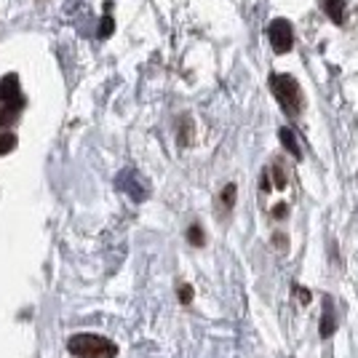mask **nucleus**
<instances>
[{
	"instance_id": "1",
	"label": "nucleus",
	"mask_w": 358,
	"mask_h": 358,
	"mask_svg": "<svg viewBox=\"0 0 358 358\" xmlns=\"http://www.w3.org/2000/svg\"><path fill=\"white\" fill-rule=\"evenodd\" d=\"M67 353L75 358H118V345L94 331H78L67 340Z\"/></svg>"
},
{
	"instance_id": "2",
	"label": "nucleus",
	"mask_w": 358,
	"mask_h": 358,
	"mask_svg": "<svg viewBox=\"0 0 358 358\" xmlns=\"http://www.w3.org/2000/svg\"><path fill=\"white\" fill-rule=\"evenodd\" d=\"M270 89L275 94V102L281 105L289 118H299L302 113V105H305V96H302V89L299 83L292 78V75H270Z\"/></svg>"
},
{
	"instance_id": "3",
	"label": "nucleus",
	"mask_w": 358,
	"mask_h": 358,
	"mask_svg": "<svg viewBox=\"0 0 358 358\" xmlns=\"http://www.w3.org/2000/svg\"><path fill=\"white\" fill-rule=\"evenodd\" d=\"M268 38L275 54H289L292 45H294V27H292V22L289 19H273L268 27Z\"/></svg>"
},
{
	"instance_id": "4",
	"label": "nucleus",
	"mask_w": 358,
	"mask_h": 358,
	"mask_svg": "<svg viewBox=\"0 0 358 358\" xmlns=\"http://www.w3.org/2000/svg\"><path fill=\"white\" fill-rule=\"evenodd\" d=\"M0 105L22 110L24 107V96H22V86H19V75L11 73L0 78Z\"/></svg>"
},
{
	"instance_id": "5",
	"label": "nucleus",
	"mask_w": 358,
	"mask_h": 358,
	"mask_svg": "<svg viewBox=\"0 0 358 358\" xmlns=\"http://www.w3.org/2000/svg\"><path fill=\"white\" fill-rule=\"evenodd\" d=\"M337 331V313H334V302L331 297L324 299V313H321V324H318V334L321 340H329Z\"/></svg>"
},
{
	"instance_id": "6",
	"label": "nucleus",
	"mask_w": 358,
	"mask_h": 358,
	"mask_svg": "<svg viewBox=\"0 0 358 358\" xmlns=\"http://www.w3.org/2000/svg\"><path fill=\"white\" fill-rule=\"evenodd\" d=\"M321 8L324 14L334 22V24H343L345 19V0H321Z\"/></svg>"
},
{
	"instance_id": "7",
	"label": "nucleus",
	"mask_w": 358,
	"mask_h": 358,
	"mask_svg": "<svg viewBox=\"0 0 358 358\" xmlns=\"http://www.w3.org/2000/svg\"><path fill=\"white\" fill-rule=\"evenodd\" d=\"M236 195H238V187H236V182H227L222 187V193H220V209L224 214H230L233 206H236Z\"/></svg>"
},
{
	"instance_id": "8",
	"label": "nucleus",
	"mask_w": 358,
	"mask_h": 358,
	"mask_svg": "<svg viewBox=\"0 0 358 358\" xmlns=\"http://www.w3.org/2000/svg\"><path fill=\"white\" fill-rule=\"evenodd\" d=\"M177 139H179V145L182 148H187L190 142H193V134H195V126H193V118L190 115H182L179 118V131H177Z\"/></svg>"
},
{
	"instance_id": "9",
	"label": "nucleus",
	"mask_w": 358,
	"mask_h": 358,
	"mask_svg": "<svg viewBox=\"0 0 358 358\" xmlns=\"http://www.w3.org/2000/svg\"><path fill=\"white\" fill-rule=\"evenodd\" d=\"M19 115H22V110H14V107L0 105V131H6V129L16 126V123H19Z\"/></svg>"
},
{
	"instance_id": "10",
	"label": "nucleus",
	"mask_w": 358,
	"mask_h": 358,
	"mask_svg": "<svg viewBox=\"0 0 358 358\" xmlns=\"http://www.w3.org/2000/svg\"><path fill=\"white\" fill-rule=\"evenodd\" d=\"M187 243H190V246H195V249L206 246V233H203L201 222H193L190 227H187Z\"/></svg>"
},
{
	"instance_id": "11",
	"label": "nucleus",
	"mask_w": 358,
	"mask_h": 358,
	"mask_svg": "<svg viewBox=\"0 0 358 358\" xmlns=\"http://www.w3.org/2000/svg\"><path fill=\"white\" fill-rule=\"evenodd\" d=\"M278 136H281V145H284L294 158H302V150H299V145H297V139H294V131H289V129H281L278 131Z\"/></svg>"
},
{
	"instance_id": "12",
	"label": "nucleus",
	"mask_w": 358,
	"mask_h": 358,
	"mask_svg": "<svg viewBox=\"0 0 358 358\" xmlns=\"http://www.w3.org/2000/svg\"><path fill=\"white\" fill-rule=\"evenodd\" d=\"M268 174H270V182H273V187H278V190H284L286 187V182H289V179H286V171H284V166L281 164H273L268 169Z\"/></svg>"
},
{
	"instance_id": "13",
	"label": "nucleus",
	"mask_w": 358,
	"mask_h": 358,
	"mask_svg": "<svg viewBox=\"0 0 358 358\" xmlns=\"http://www.w3.org/2000/svg\"><path fill=\"white\" fill-rule=\"evenodd\" d=\"M16 145H19V136H16L14 131H0V155L14 152Z\"/></svg>"
},
{
	"instance_id": "14",
	"label": "nucleus",
	"mask_w": 358,
	"mask_h": 358,
	"mask_svg": "<svg viewBox=\"0 0 358 358\" xmlns=\"http://www.w3.org/2000/svg\"><path fill=\"white\" fill-rule=\"evenodd\" d=\"M113 30H115V22H113V16L110 14H105L102 16V22H99V38H110Z\"/></svg>"
},
{
	"instance_id": "15",
	"label": "nucleus",
	"mask_w": 358,
	"mask_h": 358,
	"mask_svg": "<svg viewBox=\"0 0 358 358\" xmlns=\"http://www.w3.org/2000/svg\"><path fill=\"white\" fill-rule=\"evenodd\" d=\"M193 286L190 284H179V289H177V297H179V302H182V305H190V302H193Z\"/></svg>"
},
{
	"instance_id": "16",
	"label": "nucleus",
	"mask_w": 358,
	"mask_h": 358,
	"mask_svg": "<svg viewBox=\"0 0 358 358\" xmlns=\"http://www.w3.org/2000/svg\"><path fill=\"white\" fill-rule=\"evenodd\" d=\"M294 297L299 299V305H310V299H313V294H310V289H302V286H294Z\"/></svg>"
},
{
	"instance_id": "17",
	"label": "nucleus",
	"mask_w": 358,
	"mask_h": 358,
	"mask_svg": "<svg viewBox=\"0 0 358 358\" xmlns=\"http://www.w3.org/2000/svg\"><path fill=\"white\" fill-rule=\"evenodd\" d=\"M259 190H262V193H270V190H273V182H270L268 169H262V174H259Z\"/></svg>"
},
{
	"instance_id": "18",
	"label": "nucleus",
	"mask_w": 358,
	"mask_h": 358,
	"mask_svg": "<svg viewBox=\"0 0 358 358\" xmlns=\"http://www.w3.org/2000/svg\"><path fill=\"white\" fill-rule=\"evenodd\" d=\"M270 214H273V220H284V217H289V206L286 203H275L270 209Z\"/></svg>"
},
{
	"instance_id": "19",
	"label": "nucleus",
	"mask_w": 358,
	"mask_h": 358,
	"mask_svg": "<svg viewBox=\"0 0 358 358\" xmlns=\"http://www.w3.org/2000/svg\"><path fill=\"white\" fill-rule=\"evenodd\" d=\"M273 246H275L278 252H286V249H289V238H286L284 233H275V236H273Z\"/></svg>"
}]
</instances>
